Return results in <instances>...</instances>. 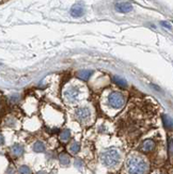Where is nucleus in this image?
<instances>
[{"label":"nucleus","mask_w":173,"mask_h":174,"mask_svg":"<svg viewBox=\"0 0 173 174\" xmlns=\"http://www.w3.org/2000/svg\"><path fill=\"white\" fill-rule=\"evenodd\" d=\"M19 174H31V170L27 166H23L19 168Z\"/></svg>","instance_id":"obj_17"},{"label":"nucleus","mask_w":173,"mask_h":174,"mask_svg":"<svg viewBox=\"0 0 173 174\" xmlns=\"http://www.w3.org/2000/svg\"><path fill=\"white\" fill-rule=\"evenodd\" d=\"M69 138H71V133H69V130H64L61 133V135H60V140L63 142H67L69 140Z\"/></svg>","instance_id":"obj_13"},{"label":"nucleus","mask_w":173,"mask_h":174,"mask_svg":"<svg viewBox=\"0 0 173 174\" xmlns=\"http://www.w3.org/2000/svg\"><path fill=\"white\" fill-rule=\"evenodd\" d=\"M37 174H46V173H45V172H39Z\"/></svg>","instance_id":"obj_21"},{"label":"nucleus","mask_w":173,"mask_h":174,"mask_svg":"<svg viewBox=\"0 0 173 174\" xmlns=\"http://www.w3.org/2000/svg\"><path fill=\"white\" fill-rule=\"evenodd\" d=\"M108 103L112 108H121L125 103V98L119 92H113L108 96Z\"/></svg>","instance_id":"obj_3"},{"label":"nucleus","mask_w":173,"mask_h":174,"mask_svg":"<svg viewBox=\"0 0 173 174\" xmlns=\"http://www.w3.org/2000/svg\"><path fill=\"white\" fill-rule=\"evenodd\" d=\"M91 75H92V71H88V70L80 71L77 74V76L81 79V80H88Z\"/></svg>","instance_id":"obj_9"},{"label":"nucleus","mask_w":173,"mask_h":174,"mask_svg":"<svg viewBox=\"0 0 173 174\" xmlns=\"http://www.w3.org/2000/svg\"><path fill=\"white\" fill-rule=\"evenodd\" d=\"M75 165H76V166H77L78 168H80V167L82 166V162H81V161H79V160H77L76 162H75Z\"/></svg>","instance_id":"obj_19"},{"label":"nucleus","mask_w":173,"mask_h":174,"mask_svg":"<svg viewBox=\"0 0 173 174\" xmlns=\"http://www.w3.org/2000/svg\"><path fill=\"white\" fill-rule=\"evenodd\" d=\"M83 13H85V8H83V6L82 4H80V3L75 4V6H73L72 9H71V15H72L73 17L82 16Z\"/></svg>","instance_id":"obj_6"},{"label":"nucleus","mask_w":173,"mask_h":174,"mask_svg":"<svg viewBox=\"0 0 173 174\" xmlns=\"http://www.w3.org/2000/svg\"><path fill=\"white\" fill-rule=\"evenodd\" d=\"M154 147H155L154 141H152V140H147V141H144L143 144H142V151L147 153V152H150V151H152Z\"/></svg>","instance_id":"obj_8"},{"label":"nucleus","mask_w":173,"mask_h":174,"mask_svg":"<svg viewBox=\"0 0 173 174\" xmlns=\"http://www.w3.org/2000/svg\"><path fill=\"white\" fill-rule=\"evenodd\" d=\"M147 163L139 156H131L127 160V171L129 174H145Z\"/></svg>","instance_id":"obj_1"},{"label":"nucleus","mask_w":173,"mask_h":174,"mask_svg":"<svg viewBox=\"0 0 173 174\" xmlns=\"http://www.w3.org/2000/svg\"><path fill=\"white\" fill-rule=\"evenodd\" d=\"M33 150H34L35 152H37V153H42V152L45 151V145H44L43 142L37 141V142H35L34 145H33Z\"/></svg>","instance_id":"obj_11"},{"label":"nucleus","mask_w":173,"mask_h":174,"mask_svg":"<svg viewBox=\"0 0 173 174\" xmlns=\"http://www.w3.org/2000/svg\"><path fill=\"white\" fill-rule=\"evenodd\" d=\"M113 80H115V82L117 83V84H119L120 87H126V80H124L123 78L119 77V76L113 77Z\"/></svg>","instance_id":"obj_15"},{"label":"nucleus","mask_w":173,"mask_h":174,"mask_svg":"<svg viewBox=\"0 0 173 174\" xmlns=\"http://www.w3.org/2000/svg\"><path fill=\"white\" fill-rule=\"evenodd\" d=\"M0 144H3V137L0 135Z\"/></svg>","instance_id":"obj_20"},{"label":"nucleus","mask_w":173,"mask_h":174,"mask_svg":"<svg viewBox=\"0 0 173 174\" xmlns=\"http://www.w3.org/2000/svg\"><path fill=\"white\" fill-rule=\"evenodd\" d=\"M59 159H60V162H61L62 165H69V156H67L66 154H64V153H62L61 155L59 156Z\"/></svg>","instance_id":"obj_14"},{"label":"nucleus","mask_w":173,"mask_h":174,"mask_svg":"<svg viewBox=\"0 0 173 174\" xmlns=\"http://www.w3.org/2000/svg\"><path fill=\"white\" fill-rule=\"evenodd\" d=\"M164 122H165V125L167 128H172V120H171V118H169L167 115H164Z\"/></svg>","instance_id":"obj_16"},{"label":"nucleus","mask_w":173,"mask_h":174,"mask_svg":"<svg viewBox=\"0 0 173 174\" xmlns=\"http://www.w3.org/2000/svg\"><path fill=\"white\" fill-rule=\"evenodd\" d=\"M80 94H81V91L80 89L76 86H71L67 89H65L64 91V97L69 100V102H74V100H77L79 98Z\"/></svg>","instance_id":"obj_4"},{"label":"nucleus","mask_w":173,"mask_h":174,"mask_svg":"<svg viewBox=\"0 0 173 174\" xmlns=\"http://www.w3.org/2000/svg\"><path fill=\"white\" fill-rule=\"evenodd\" d=\"M115 10L120 13H128L133 10V6L131 3H118L115 6Z\"/></svg>","instance_id":"obj_7"},{"label":"nucleus","mask_w":173,"mask_h":174,"mask_svg":"<svg viewBox=\"0 0 173 174\" xmlns=\"http://www.w3.org/2000/svg\"><path fill=\"white\" fill-rule=\"evenodd\" d=\"M76 115L79 120L85 121L91 116V111L88 107H80L76 110Z\"/></svg>","instance_id":"obj_5"},{"label":"nucleus","mask_w":173,"mask_h":174,"mask_svg":"<svg viewBox=\"0 0 173 174\" xmlns=\"http://www.w3.org/2000/svg\"><path fill=\"white\" fill-rule=\"evenodd\" d=\"M12 153H13L15 156H20L23 153H24V147L19 144H15L12 147Z\"/></svg>","instance_id":"obj_10"},{"label":"nucleus","mask_w":173,"mask_h":174,"mask_svg":"<svg viewBox=\"0 0 173 174\" xmlns=\"http://www.w3.org/2000/svg\"><path fill=\"white\" fill-rule=\"evenodd\" d=\"M160 24L163 25L164 27L168 28V29H171V25H170V24H167V23H166V22H161V23H160Z\"/></svg>","instance_id":"obj_18"},{"label":"nucleus","mask_w":173,"mask_h":174,"mask_svg":"<svg viewBox=\"0 0 173 174\" xmlns=\"http://www.w3.org/2000/svg\"><path fill=\"white\" fill-rule=\"evenodd\" d=\"M79 151H80L79 143H77V142H73L72 144H71V146H69V152L72 153V154H77Z\"/></svg>","instance_id":"obj_12"},{"label":"nucleus","mask_w":173,"mask_h":174,"mask_svg":"<svg viewBox=\"0 0 173 174\" xmlns=\"http://www.w3.org/2000/svg\"><path fill=\"white\" fill-rule=\"evenodd\" d=\"M101 160L106 167H115L117 166L119 161H120V154L115 149H109L108 151L103 153L101 155Z\"/></svg>","instance_id":"obj_2"}]
</instances>
